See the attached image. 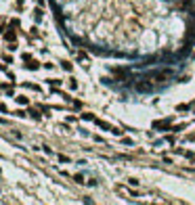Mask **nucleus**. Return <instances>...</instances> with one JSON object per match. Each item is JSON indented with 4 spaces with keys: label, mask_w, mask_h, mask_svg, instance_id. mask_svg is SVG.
Returning a JSON list of instances; mask_svg holds the SVG:
<instances>
[{
    "label": "nucleus",
    "mask_w": 195,
    "mask_h": 205,
    "mask_svg": "<svg viewBox=\"0 0 195 205\" xmlns=\"http://www.w3.org/2000/svg\"><path fill=\"white\" fill-rule=\"evenodd\" d=\"M189 107H191V105H185V103H181V105H176V113H183V111H189Z\"/></svg>",
    "instance_id": "9d476101"
},
{
    "label": "nucleus",
    "mask_w": 195,
    "mask_h": 205,
    "mask_svg": "<svg viewBox=\"0 0 195 205\" xmlns=\"http://www.w3.org/2000/svg\"><path fill=\"white\" fill-rule=\"evenodd\" d=\"M2 88H4V94H7V96H15V90H13V88H9L7 84H2Z\"/></svg>",
    "instance_id": "9b49d317"
},
{
    "label": "nucleus",
    "mask_w": 195,
    "mask_h": 205,
    "mask_svg": "<svg viewBox=\"0 0 195 205\" xmlns=\"http://www.w3.org/2000/svg\"><path fill=\"white\" fill-rule=\"evenodd\" d=\"M36 2H38V6H44V4H46V0H36Z\"/></svg>",
    "instance_id": "a878e982"
},
{
    "label": "nucleus",
    "mask_w": 195,
    "mask_h": 205,
    "mask_svg": "<svg viewBox=\"0 0 195 205\" xmlns=\"http://www.w3.org/2000/svg\"><path fill=\"white\" fill-rule=\"evenodd\" d=\"M42 19H44V15H42V6L34 9V21H36V23H42Z\"/></svg>",
    "instance_id": "39448f33"
},
{
    "label": "nucleus",
    "mask_w": 195,
    "mask_h": 205,
    "mask_svg": "<svg viewBox=\"0 0 195 205\" xmlns=\"http://www.w3.org/2000/svg\"><path fill=\"white\" fill-rule=\"evenodd\" d=\"M187 126H189L187 122H185V124H178V126H172V128H170V132H181V130H185Z\"/></svg>",
    "instance_id": "0eeeda50"
},
{
    "label": "nucleus",
    "mask_w": 195,
    "mask_h": 205,
    "mask_svg": "<svg viewBox=\"0 0 195 205\" xmlns=\"http://www.w3.org/2000/svg\"><path fill=\"white\" fill-rule=\"evenodd\" d=\"M122 142H124L126 147H132V145H134V142H132V138H122Z\"/></svg>",
    "instance_id": "412c9836"
},
{
    "label": "nucleus",
    "mask_w": 195,
    "mask_h": 205,
    "mask_svg": "<svg viewBox=\"0 0 195 205\" xmlns=\"http://www.w3.org/2000/svg\"><path fill=\"white\" fill-rule=\"evenodd\" d=\"M82 117H84V119H88V122H94V119H96L92 113H82Z\"/></svg>",
    "instance_id": "dca6fc26"
},
{
    "label": "nucleus",
    "mask_w": 195,
    "mask_h": 205,
    "mask_svg": "<svg viewBox=\"0 0 195 205\" xmlns=\"http://www.w3.org/2000/svg\"><path fill=\"white\" fill-rule=\"evenodd\" d=\"M30 115H32V119H36V122L42 117V115H40V111H30Z\"/></svg>",
    "instance_id": "2eb2a0df"
},
{
    "label": "nucleus",
    "mask_w": 195,
    "mask_h": 205,
    "mask_svg": "<svg viewBox=\"0 0 195 205\" xmlns=\"http://www.w3.org/2000/svg\"><path fill=\"white\" fill-rule=\"evenodd\" d=\"M17 9H19V11L23 9V0H17Z\"/></svg>",
    "instance_id": "393cba45"
},
{
    "label": "nucleus",
    "mask_w": 195,
    "mask_h": 205,
    "mask_svg": "<svg viewBox=\"0 0 195 205\" xmlns=\"http://www.w3.org/2000/svg\"><path fill=\"white\" fill-rule=\"evenodd\" d=\"M61 67H63L65 71H71V69H74V65H71L69 61H61Z\"/></svg>",
    "instance_id": "1a4fd4ad"
},
{
    "label": "nucleus",
    "mask_w": 195,
    "mask_h": 205,
    "mask_svg": "<svg viewBox=\"0 0 195 205\" xmlns=\"http://www.w3.org/2000/svg\"><path fill=\"white\" fill-rule=\"evenodd\" d=\"M51 86H57V84H61V80H55V78H51V80H46Z\"/></svg>",
    "instance_id": "aec40b11"
},
{
    "label": "nucleus",
    "mask_w": 195,
    "mask_h": 205,
    "mask_svg": "<svg viewBox=\"0 0 195 205\" xmlns=\"http://www.w3.org/2000/svg\"><path fill=\"white\" fill-rule=\"evenodd\" d=\"M23 61L30 63V61H32V55H30V53H23Z\"/></svg>",
    "instance_id": "5701e85b"
},
{
    "label": "nucleus",
    "mask_w": 195,
    "mask_h": 205,
    "mask_svg": "<svg viewBox=\"0 0 195 205\" xmlns=\"http://www.w3.org/2000/svg\"><path fill=\"white\" fill-rule=\"evenodd\" d=\"M15 38H17L15 29H7V27H4V40H7V42H15Z\"/></svg>",
    "instance_id": "20e7f679"
},
{
    "label": "nucleus",
    "mask_w": 195,
    "mask_h": 205,
    "mask_svg": "<svg viewBox=\"0 0 195 205\" xmlns=\"http://www.w3.org/2000/svg\"><path fill=\"white\" fill-rule=\"evenodd\" d=\"M174 76H176V71H174V69H170V67H162V69H151V71H147V73H145V78H149V80L157 82L159 86H162V82H168L170 78H174Z\"/></svg>",
    "instance_id": "f257e3e1"
},
{
    "label": "nucleus",
    "mask_w": 195,
    "mask_h": 205,
    "mask_svg": "<svg viewBox=\"0 0 195 205\" xmlns=\"http://www.w3.org/2000/svg\"><path fill=\"white\" fill-rule=\"evenodd\" d=\"M193 4V0H183L181 2V9H187V6H191Z\"/></svg>",
    "instance_id": "a211bd4d"
},
{
    "label": "nucleus",
    "mask_w": 195,
    "mask_h": 205,
    "mask_svg": "<svg viewBox=\"0 0 195 205\" xmlns=\"http://www.w3.org/2000/svg\"><path fill=\"white\" fill-rule=\"evenodd\" d=\"M25 67H28V69H30V71H38V69H40V63L32 59L30 63H25Z\"/></svg>",
    "instance_id": "423d86ee"
},
{
    "label": "nucleus",
    "mask_w": 195,
    "mask_h": 205,
    "mask_svg": "<svg viewBox=\"0 0 195 205\" xmlns=\"http://www.w3.org/2000/svg\"><path fill=\"white\" fill-rule=\"evenodd\" d=\"M11 25H13V27H19V25H21V21H19L17 17H13V19H11Z\"/></svg>",
    "instance_id": "f3484780"
},
{
    "label": "nucleus",
    "mask_w": 195,
    "mask_h": 205,
    "mask_svg": "<svg viewBox=\"0 0 195 205\" xmlns=\"http://www.w3.org/2000/svg\"><path fill=\"white\" fill-rule=\"evenodd\" d=\"M162 86L157 84V82H153V80H149V78H141V80H136L134 82V90L136 92H141V94H151V92H157Z\"/></svg>",
    "instance_id": "f03ea898"
},
{
    "label": "nucleus",
    "mask_w": 195,
    "mask_h": 205,
    "mask_svg": "<svg viewBox=\"0 0 195 205\" xmlns=\"http://www.w3.org/2000/svg\"><path fill=\"white\" fill-rule=\"evenodd\" d=\"M128 184H130V186H138V180H136V178H128Z\"/></svg>",
    "instance_id": "6ab92c4d"
},
{
    "label": "nucleus",
    "mask_w": 195,
    "mask_h": 205,
    "mask_svg": "<svg viewBox=\"0 0 195 205\" xmlns=\"http://www.w3.org/2000/svg\"><path fill=\"white\" fill-rule=\"evenodd\" d=\"M71 178H74V182H78V184H84V176L82 174H74Z\"/></svg>",
    "instance_id": "f8f14e48"
},
{
    "label": "nucleus",
    "mask_w": 195,
    "mask_h": 205,
    "mask_svg": "<svg viewBox=\"0 0 195 205\" xmlns=\"http://www.w3.org/2000/svg\"><path fill=\"white\" fill-rule=\"evenodd\" d=\"M23 86H25L28 90H36V92H40V86H38V84H28V82H25Z\"/></svg>",
    "instance_id": "ddd939ff"
},
{
    "label": "nucleus",
    "mask_w": 195,
    "mask_h": 205,
    "mask_svg": "<svg viewBox=\"0 0 195 205\" xmlns=\"http://www.w3.org/2000/svg\"><path fill=\"white\" fill-rule=\"evenodd\" d=\"M69 88H71V90H78V82H76L74 78H69Z\"/></svg>",
    "instance_id": "4468645a"
},
{
    "label": "nucleus",
    "mask_w": 195,
    "mask_h": 205,
    "mask_svg": "<svg viewBox=\"0 0 195 205\" xmlns=\"http://www.w3.org/2000/svg\"><path fill=\"white\" fill-rule=\"evenodd\" d=\"M17 103H19V105H30V99L23 96V94H19V96H17Z\"/></svg>",
    "instance_id": "6e6552de"
},
{
    "label": "nucleus",
    "mask_w": 195,
    "mask_h": 205,
    "mask_svg": "<svg viewBox=\"0 0 195 205\" xmlns=\"http://www.w3.org/2000/svg\"><path fill=\"white\" fill-rule=\"evenodd\" d=\"M187 140H191V142H195V134H189V136H187Z\"/></svg>",
    "instance_id": "b1692460"
},
{
    "label": "nucleus",
    "mask_w": 195,
    "mask_h": 205,
    "mask_svg": "<svg viewBox=\"0 0 195 205\" xmlns=\"http://www.w3.org/2000/svg\"><path fill=\"white\" fill-rule=\"evenodd\" d=\"M151 126H153V130H159V132H162V130H170V128H172V117H166V119H155Z\"/></svg>",
    "instance_id": "7ed1b4c3"
},
{
    "label": "nucleus",
    "mask_w": 195,
    "mask_h": 205,
    "mask_svg": "<svg viewBox=\"0 0 195 205\" xmlns=\"http://www.w3.org/2000/svg\"><path fill=\"white\" fill-rule=\"evenodd\" d=\"M59 161H63V163H67V161H69V157H67V155H61V153H59Z\"/></svg>",
    "instance_id": "4be33fe9"
}]
</instances>
